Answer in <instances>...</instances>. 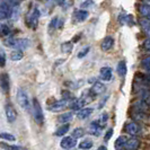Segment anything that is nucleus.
<instances>
[{
  "label": "nucleus",
  "mask_w": 150,
  "mask_h": 150,
  "mask_svg": "<svg viewBox=\"0 0 150 150\" xmlns=\"http://www.w3.org/2000/svg\"><path fill=\"white\" fill-rule=\"evenodd\" d=\"M93 147V142L90 140H83V142L79 143V149L83 150H88Z\"/></svg>",
  "instance_id": "24"
},
{
  "label": "nucleus",
  "mask_w": 150,
  "mask_h": 150,
  "mask_svg": "<svg viewBox=\"0 0 150 150\" xmlns=\"http://www.w3.org/2000/svg\"><path fill=\"white\" fill-rule=\"evenodd\" d=\"M0 138L4 140H7V141H15V137L10 133H6V132L0 133Z\"/></svg>",
  "instance_id": "28"
},
{
  "label": "nucleus",
  "mask_w": 150,
  "mask_h": 150,
  "mask_svg": "<svg viewBox=\"0 0 150 150\" xmlns=\"http://www.w3.org/2000/svg\"><path fill=\"white\" fill-rule=\"evenodd\" d=\"M5 112H6V117H7V121L9 123H14L17 119V113H16V110L14 108V106L11 104H6L5 106Z\"/></svg>",
  "instance_id": "5"
},
{
  "label": "nucleus",
  "mask_w": 150,
  "mask_h": 150,
  "mask_svg": "<svg viewBox=\"0 0 150 150\" xmlns=\"http://www.w3.org/2000/svg\"><path fill=\"white\" fill-rule=\"evenodd\" d=\"M105 90H106V87L104 83H100V81H96V83L93 85V87L90 89V93L93 95H100V94L105 93Z\"/></svg>",
  "instance_id": "10"
},
{
  "label": "nucleus",
  "mask_w": 150,
  "mask_h": 150,
  "mask_svg": "<svg viewBox=\"0 0 150 150\" xmlns=\"http://www.w3.org/2000/svg\"><path fill=\"white\" fill-rule=\"evenodd\" d=\"M72 46H74V44L71 42H64L61 44V51L66 54H69L72 51Z\"/></svg>",
  "instance_id": "22"
},
{
  "label": "nucleus",
  "mask_w": 150,
  "mask_h": 150,
  "mask_svg": "<svg viewBox=\"0 0 150 150\" xmlns=\"http://www.w3.org/2000/svg\"><path fill=\"white\" fill-rule=\"evenodd\" d=\"M17 102L19 106L25 111H30V100H28V96L26 94V91L24 89H18L17 91Z\"/></svg>",
  "instance_id": "4"
},
{
  "label": "nucleus",
  "mask_w": 150,
  "mask_h": 150,
  "mask_svg": "<svg viewBox=\"0 0 150 150\" xmlns=\"http://www.w3.org/2000/svg\"><path fill=\"white\" fill-rule=\"evenodd\" d=\"M46 1H49V0H46Z\"/></svg>",
  "instance_id": "43"
},
{
  "label": "nucleus",
  "mask_w": 150,
  "mask_h": 150,
  "mask_svg": "<svg viewBox=\"0 0 150 150\" xmlns=\"http://www.w3.org/2000/svg\"><path fill=\"white\" fill-rule=\"evenodd\" d=\"M112 135H113V129H108V131L106 132L105 137H104V140H105V141H108Z\"/></svg>",
  "instance_id": "34"
},
{
  "label": "nucleus",
  "mask_w": 150,
  "mask_h": 150,
  "mask_svg": "<svg viewBox=\"0 0 150 150\" xmlns=\"http://www.w3.org/2000/svg\"><path fill=\"white\" fill-rule=\"evenodd\" d=\"M61 95H62V97H63V100H67L69 98H71V94L67 91V90H63L62 93H61Z\"/></svg>",
  "instance_id": "33"
},
{
  "label": "nucleus",
  "mask_w": 150,
  "mask_h": 150,
  "mask_svg": "<svg viewBox=\"0 0 150 150\" xmlns=\"http://www.w3.org/2000/svg\"><path fill=\"white\" fill-rule=\"evenodd\" d=\"M59 18L55 16V17H53L52 19H51V23H50V25H49V28H50V30H52V28H55V26H57V23L59 22L58 21Z\"/></svg>",
  "instance_id": "32"
},
{
  "label": "nucleus",
  "mask_w": 150,
  "mask_h": 150,
  "mask_svg": "<svg viewBox=\"0 0 150 150\" xmlns=\"http://www.w3.org/2000/svg\"><path fill=\"white\" fill-rule=\"evenodd\" d=\"M117 74L120 77H124L127 75V63L125 61H120L119 64H117Z\"/></svg>",
  "instance_id": "18"
},
{
  "label": "nucleus",
  "mask_w": 150,
  "mask_h": 150,
  "mask_svg": "<svg viewBox=\"0 0 150 150\" xmlns=\"http://www.w3.org/2000/svg\"><path fill=\"white\" fill-rule=\"evenodd\" d=\"M113 45H114V40H113L112 36H106L104 40H103V42H102V44H100V49H102V51H110V50H112Z\"/></svg>",
  "instance_id": "12"
},
{
  "label": "nucleus",
  "mask_w": 150,
  "mask_h": 150,
  "mask_svg": "<svg viewBox=\"0 0 150 150\" xmlns=\"http://www.w3.org/2000/svg\"><path fill=\"white\" fill-rule=\"evenodd\" d=\"M5 44L11 47H15L16 50H21V49H26L28 47L30 42L28 40L25 38H9L5 41Z\"/></svg>",
  "instance_id": "1"
},
{
  "label": "nucleus",
  "mask_w": 150,
  "mask_h": 150,
  "mask_svg": "<svg viewBox=\"0 0 150 150\" xmlns=\"http://www.w3.org/2000/svg\"><path fill=\"white\" fill-rule=\"evenodd\" d=\"M9 76L8 74H1L0 75V87L4 93H8L9 91Z\"/></svg>",
  "instance_id": "11"
},
{
  "label": "nucleus",
  "mask_w": 150,
  "mask_h": 150,
  "mask_svg": "<svg viewBox=\"0 0 150 150\" xmlns=\"http://www.w3.org/2000/svg\"><path fill=\"white\" fill-rule=\"evenodd\" d=\"M87 17H88V11H86V10L79 9V10L76 11V19L79 21V22H83Z\"/></svg>",
  "instance_id": "19"
},
{
  "label": "nucleus",
  "mask_w": 150,
  "mask_h": 150,
  "mask_svg": "<svg viewBox=\"0 0 150 150\" xmlns=\"http://www.w3.org/2000/svg\"><path fill=\"white\" fill-rule=\"evenodd\" d=\"M76 144H77V141L75 140L74 137H66L61 140L60 146L63 148V149H71L74 148Z\"/></svg>",
  "instance_id": "6"
},
{
  "label": "nucleus",
  "mask_w": 150,
  "mask_h": 150,
  "mask_svg": "<svg viewBox=\"0 0 150 150\" xmlns=\"http://www.w3.org/2000/svg\"><path fill=\"white\" fill-rule=\"evenodd\" d=\"M93 113V108H81V110H79L78 113H77V116L80 119V120H85V119H87V117H89V115Z\"/></svg>",
  "instance_id": "16"
},
{
  "label": "nucleus",
  "mask_w": 150,
  "mask_h": 150,
  "mask_svg": "<svg viewBox=\"0 0 150 150\" xmlns=\"http://www.w3.org/2000/svg\"><path fill=\"white\" fill-rule=\"evenodd\" d=\"M6 66V53L2 49H0V67L4 68Z\"/></svg>",
  "instance_id": "29"
},
{
  "label": "nucleus",
  "mask_w": 150,
  "mask_h": 150,
  "mask_svg": "<svg viewBox=\"0 0 150 150\" xmlns=\"http://www.w3.org/2000/svg\"><path fill=\"white\" fill-rule=\"evenodd\" d=\"M89 51H90V47L89 46H85L83 49H81L79 52H78V54H77V57L79 58V59H83V57H86L88 53H89Z\"/></svg>",
  "instance_id": "25"
},
{
  "label": "nucleus",
  "mask_w": 150,
  "mask_h": 150,
  "mask_svg": "<svg viewBox=\"0 0 150 150\" xmlns=\"http://www.w3.org/2000/svg\"><path fill=\"white\" fill-rule=\"evenodd\" d=\"M23 57H24V54L21 50H15V51H13V52L10 53V59L13 61H19L23 59Z\"/></svg>",
  "instance_id": "21"
},
{
  "label": "nucleus",
  "mask_w": 150,
  "mask_h": 150,
  "mask_svg": "<svg viewBox=\"0 0 150 150\" xmlns=\"http://www.w3.org/2000/svg\"><path fill=\"white\" fill-rule=\"evenodd\" d=\"M97 150H107V148H106L105 146H100V147H99Z\"/></svg>",
  "instance_id": "39"
},
{
  "label": "nucleus",
  "mask_w": 150,
  "mask_h": 150,
  "mask_svg": "<svg viewBox=\"0 0 150 150\" xmlns=\"http://www.w3.org/2000/svg\"><path fill=\"white\" fill-rule=\"evenodd\" d=\"M102 129H103V127L99 124V122L94 121V122H91V124H90L89 127V133L95 135V137H98L102 133Z\"/></svg>",
  "instance_id": "13"
},
{
  "label": "nucleus",
  "mask_w": 150,
  "mask_h": 150,
  "mask_svg": "<svg viewBox=\"0 0 150 150\" xmlns=\"http://www.w3.org/2000/svg\"><path fill=\"white\" fill-rule=\"evenodd\" d=\"M11 14H13L11 8H10V6H9L8 4H2V5L0 6V21L10 17Z\"/></svg>",
  "instance_id": "9"
},
{
  "label": "nucleus",
  "mask_w": 150,
  "mask_h": 150,
  "mask_svg": "<svg viewBox=\"0 0 150 150\" xmlns=\"http://www.w3.org/2000/svg\"><path fill=\"white\" fill-rule=\"evenodd\" d=\"M93 0H87L85 1V4H83V7H87V6H93Z\"/></svg>",
  "instance_id": "38"
},
{
  "label": "nucleus",
  "mask_w": 150,
  "mask_h": 150,
  "mask_svg": "<svg viewBox=\"0 0 150 150\" xmlns=\"http://www.w3.org/2000/svg\"><path fill=\"white\" fill-rule=\"evenodd\" d=\"M10 33V30L7 25H0V36H7Z\"/></svg>",
  "instance_id": "27"
},
{
  "label": "nucleus",
  "mask_w": 150,
  "mask_h": 150,
  "mask_svg": "<svg viewBox=\"0 0 150 150\" xmlns=\"http://www.w3.org/2000/svg\"><path fill=\"white\" fill-rule=\"evenodd\" d=\"M72 117H74L72 113H63L62 115H60L58 117V121L61 122V123H66L67 124L68 122H70V121L72 120Z\"/></svg>",
  "instance_id": "20"
},
{
  "label": "nucleus",
  "mask_w": 150,
  "mask_h": 150,
  "mask_svg": "<svg viewBox=\"0 0 150 150\" xmlns=\"http://www.w3.org/2000/svg\"><path fill=\"white\" fill-rule=\"evenodd\" d=\"M143 46L146 50H150V40H147L144 43H143Z\"/></svg>",
  "instance_id": "37"
},
{
  "label": "nucleus",
  "mask_w": 150,
  "mask_h": 150,
  "mask_svg": "<svg viewBox=\"0 0 150 150\" xmlns=\"http://www.w3.org/2000/svg\"><path fill=\"white\" fill-rule=\"evenodd\" d=\"M146 1H149V2H150V0H146Z\"/></svg>",
  "instance_id": "41"
},
{
  "label": "nucleus",
  "mask_w": 150,
  "mask_h": 150,
  "mask_svg": "<svg viewBox=\"0 0 150 150\" xmlns=\"http://www.w3.org/2000/svg\"><path fill=\"white\" fill-rule=\"evenodd\" d=\"M125 129H127V132L131 135H135L140 132V127H139L135 122H131V123H129Z\"/></svg>",
  "instance_id": "14"
},
{
  "label": "nucleus",
  "mask_w": 150,
  "mask_h": 150,
  "mask_svg": "<svg viewBox=\"0 0 150 150\" xmlns=\"http://www.w3.org/2000/svg\"><path fill=\"white\" fill-rule=\"evenodd\" d=\"M85 134V131H83V128H77L72 131V137L74 138H81Z\"/></svg>",
  "instance_id": "26"
},
{
  "label": "nucleus",
  "mask_w": 150,
  "mask_h": 150,
  "mask_svg": "<svg viewBox=\"0 0 150 150\" xmlns=\"http://www.w3.org/2000/svg\"><path fill=\"white\" fill-rule=\"evenodd\" d=\"M33 115H34V120L38 124H42L44 121V115H43V111L41 104L38 103L36 98L33 99Z\"/></svg>",
  "instance_id": "3"
},
{
  "label": "nucleus",
  "mask_w": 150,
  "mask_h": 150,
  "mask_svg": "<svg viewBox=\"0 0 150 150\" xmlns=\"http://www.w3.org/2000/svg\"><path fill=\"white\" fill-rule=\"evenodd\" d=\"M69 129H70V125L69 124H62V127L57 130V132H55V135H58V137H62V135H64L67 133L68 131H69Z\"/></svg>",
  "instance_id": "23"
},
{
  "label": "nucleus",
  "mask_w": 150,
  "mask_h": 150,
  "mask_svg": "<svg viewBox=\"0 0 150 150\" xmlns=\"http://www.w3.org/2000/svg\"><path fill=\"white\" fill-rule=\"evenodd\" d=\"M107 120H108V115H107L106 113H104V114L102 115V120H100V125L103 127V125L105 124L106 122H107Z\"/></svg>",
  "instance_id": "35"
},
{
  "label": "nucleus",
  "mask_w": 150,
  "mask_h": 150,
  "mask_svg": "<svg viewBox=\"0 0 150 150\" xmlns=\"http://www.w3.org/2000/svg\"><path fill=\"white\" fill-rule=\"evenodd\" d=\"M38 18H40V11H38V8H34L30 13H28V15L26 17V24H27V26L30 28H32V30H35L38 27Z\"/></svg>",
  "instance_id": "2"
},
{
  "label": "nucleus",
  "mask_w": 150,
  "mask_h": 150,
  "mask_svg": "<svg viewBox=\"0 0 150 150\" xmlns=\"http://www.w3.org/2000/svg\"><path fill=\"white\" fill-rule=\"evenodd\" d=\"M142 66L146 68V69H149L150 68V57L142 61Z\"/></svg>",
  "instance_id": "36"
},
{
  "label": "nucleus",
  "mask_w": 150,
  "mask_h": 150,
  "mask_svg": "<svg viewBox=\"0 0 150 150\" xmlns=\"http://www.w3.org/2000/svg\"><path fill=\"white\" fill-rule=\"evenodd\" d=\"M1 147L6 148L7 150H24L21 147H17V146H10V144H7V143H0Z\"/></svg>",
  "instance_id": "30"
},
{
  "label": "nucleus",
  "mask_w": 150,
  "mask_h": 150,
  "mask_svg": "<svg viewBox=\"0 0 150 150\" xmlns=\"http://www.w3.org/2000/svg\"><path fill=\"white\" fill-rule=\"evenodd\" d=\"M112 69L110 67H103L99 71V78L102 80H104V81H110L112 79Z\"/></svg>",
  "instance_id": "7"
},
{
  "label": "nucleus",
  "mask_w": 150,
  "mask_h": 150,
  "mask_svg": "<svg viewBox=\"0 0 150 150\" xmlns=\"http://www.w3.org/2000/svg\"><path fill=\"white\" fill-rule=\"evenodd\" d=\"M67 106H68V102L62 99V100L55 102V103H53L52 105L49 106V110H50L51 112H60L62 110H64Z\"/></svg>",
  "instance_id": "8"
},
{
  "label": "nucleus",
  "mask_w": 150,
  "mask_h": 150,
  "mask_svg": "<svg viewBox=\"0 0 150 150\" xmlns=\"http://www.w3.org/2000/svg\"><path fill=\"white\" fill-rule=\"evenodd\" d=\"M121 150H125V149H121Z\"/></svg>",
  "instance_id": "42"
},
{
  "label": "nucleus",
  "mask_w": 150,
  "mask_h": 150,
  "mask_svg": "<svg viewBox=\"0 0 150 150\" xmlns=\"http://www.w3.org/2000/svg\"><path fill=\"white\" fill-rule=\"evenodd\" d=\"M58 1H59V5H62V4H63V1H64V0H58Z\"/></svg>",
  "instance_id": "40"
},
{
  "label": "nucleus",
  "mask_w": 150,
  "mask_h": 150,
  "mask_svg": "<svg viewBox=\"0 0 150 150\" xmlns=\"http://www.w3.org/2000/svg\"><path fill=\"white\" fill-rule=\"evenodd\" d=\"M140 13L143 16H150V7H148V6H141L140 7Z\"/></svg>",
  "instance_id": "31"
},
{
  "label": "nucleus",
  "mask_w": 150,
  "mask_h": 150,
  "mask_svg": "<svg viewBox=\"0 0 150 150\" xmlns=\"http://www.w3.org/2000/svg\"><path fill=\"white\" fill-rule=\"evenodd\" d=\"M125 146L128 150H138L140 147V141L137 138H131V139H128V142Z\"/></svg>",
  "instance_id": "15"
},
{
  "label": "nucleus",
  "mask_w": 150,
  "mask_h": 150,
  "mask_svg": "<svg viewBox=\"0 0 150 150\" xmlns=\"http://www.w3.org/2000/svg\"><path fill=\"white\" fill-rule=\"evenodd\" d=\"M127 142H128V138L124 137V135H121V137H119V138L115 140L114 146H115V148L117 150H121V148H122L123 146H125Z\"/></svg>",
  "instance_id": "17"
}]
</instances>
